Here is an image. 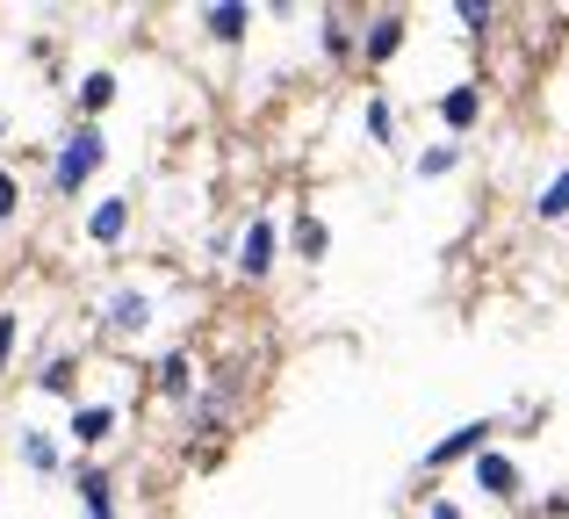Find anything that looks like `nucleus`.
Wrapping results in <instances>:
<instances>
[{
    "label": "nucleus",
    "mask_w": 569,
    "mask_h": 519,
    "mask_svg": "<svg viewBox=\"0 0 569 519\" xmlns=\"http://www.w3.org/2000/svg\"><path fill=\"white\" fill-rule=\"evenodd\" d=\"M101 167H109V130L66 123V138L43 152V188H51V202H80L87 188L101 181Z\"/></svg>",
    "instance_id": "obj_1"
},
{
    "label": "nucleus",
    "mask_w": 569,
    "mask_h": 519,
    "mask_svg": "<svg viewBox=\"0 0 569 519\" xmlns=\"http://www.w3.org/2000/svg\"><path fill=\"white\" fill-rule=\"evenodd\" d=\"M238 405H246V361H223L217 376H202V390L181 405V440H188V448L217 440L223 426L238 419Z\"/></svg>",
    "instance_id": "obj_2"
},
{
    "label": "nucleus",
    "mask_w": 569,
    "mask_h": 519,
    "mask_svg": "<svg viewBox=\"0 0 569 519\" xmlns=\"http://www.w3.org/2000/svg\"><path fill=\"white\" fill-rule=\"evenodd\" d=\"M94 332L109 339V347L152 339L159 332V289H144V281H109V289L94 296Z\"/></svg>",
    "instance_id": "obj_3"
},
{
    "label": "nucleus",
    "mask_w": 569,
    "mask_h": 519,
    "mask_svg": "<svg viewBox=\"0 0 569 519\" xmlns=\"http://www.w3.org/2000/svg\"><path fill=\"white\" fill-rule=\"evenodd\" d=\"M274 267H281V217L252 210L231 239V275L246 281V289H260V281H274Z\"/></svg>",
    "instance_id": "obj_4"
},
{
    "label": "nucleus",
    "mask_w": 569,
    "mask_h": 519,
    "mask_svg": "<svg viewBox=\"0 0 569 519\" xmlns=\"http://www.w3.org/2000/svg\"><path fill=\"white\" fill-rule=\"evenodd\" d=\"M80 376H87V353H80V347H51V339H29V390H37V397L80 405Z\"/></svg>",
    "instance_id": "obj_5"
},
{
    "label": "nucleus",
    "mask_w": 569,
    "mask_h": 519,
    "mask_svg": "<svg viewBox=\"0 0 569 519\" xmlns=\"http://www.w3.org/2000/svg\"><path fill=\"white\" fill-rule=\"evenodd\" d=\"M123 433V405H109V397H80V405H66V455H87V462H94L101 448H109V440Z\"/></svg>",
    "instance_id": "obj_6"
},
{
    "label": "nucleus",
    "mask_w": 569,
    "mask_h": 519,
    "mask_svg": "<svg viewBox=\"0 0 569 519\" xmlns=\"http://www.w3.org/2000/svg\"><path fill=\"white\" fill-rule=\"evenodd\" d=\"M353 43H361V66H368V72L397 66L403 43H411V14H403V8H368V14H353Z\"/></svg>",
    "instance_id": "obj_7"
},
{
    "label": "nucleus",
    "mask_w": 569,
    "mask_h": 519,
    "mask_svg": "<svg viewBox=\"0 0 569 519\" xmlns=\"http://www.w3.org/2000/svg\"><path fill=\"white\" fill-rule=\"evenodd\" d=\"M483 448H498V419H469V426H455L447 440H432V448L418 455V477H447V469H469Z\"/></svg>",
    "instance_id": "obj_8"
},
{
    "label": "nucleus",
    "mask_w": 569,
    "mask_h": 519,
    "mask_svg": "<svg viewBox=\"0 0 569 519\" xmlns=\"http://www.w3.org/2000/svg\"><path fill=\"white\" fill-rule=\"evenodd\" d=\"M130 231H138V202H130V196H94V202H87L80 239L94 246V253H123Z\"/></svg>",
    "instance_id": "obj_9"
},
{
    "label": "nucleus",
    "mask_w": 569,
    "mask_h": 519,
    "mask_svg": "<svg viewBox=\"0 0 569 519\" xmlns=\"http://www.w3.org/2000/svg\"><path fill=\"white\" fill-rule=\"evenodd\" d=\"M469 483H476V498H490V506H519V498H527V469H519V455H505V448L476 455Z\"/></svg>",
    "instance_id": "obj_10"
},
{
    "label": "nucleus",
    "mask_w": 569,
    "mask_h": 519,
    "mask_svg": "<svg viewBox=\"0 0 569 519\" xmlns=\"http://www.w3.org/2000/svg\"><path fill=\"white\" fill-rule=\"evenodd\" d=\"M252 22H260V8H246V0H202L194 8V37L217 43V51H238L252 37Z\"/></svg>",
    "instance_id": "obj_11"
},
{
    "label": "nucleus",
    "mask_w": 569,
    "mask_h": 519,
    "mask_svg": "<svg viewBox=\"0 0 569 519\" xmlns=\"http://www.w3.org/2000/svg\"><path fill=\"white\" fill-rule=\"evenodd\" d=\"M432 116H440V130L461 144V138H469V130L490 116V94H483V80H455V87H440V94H432Z\"/></svg>",
    "instance_id": "obj_12"
},
{
    "label": "nucleus",
    "mask_w": 569,
    "mask_h": 519,
    "mask_svg": "<svg viewBox=\"0 0 569 519\" xmlns=\"http://www.w3.org/2000/svg\"><path fill=\"white\" fill-rule=\"evenodd\" d=\"M14 462H22L37 483H58L72 469V455H66V440H58L51 426H14Z\"/></svg>",
    "instance_id": "obj_13"
},
{
    "label": "nucleus",
    "mask_w": 569,
    "mask_h": 519,
    "mask_svg": "<svg viewBox=\"0 0 569 519\" xmlns=\"http://www.w3.org/2000/svg\"><path fill=\"white\" fill-rule=\"evenodd\" d=\"M194 390H202V361H194V347H167L152 361V397H159V405H188Z\"/></svg>",
    "instance_id": "obj_14"
},
{
    "label": "nucleus",
    "mask_w": 569,
    "mask_h": 519,
    "mask_svg": "<svg viewBox=\"0 0 569 519\" xmlns=\"http://www.w3.org/2000/svg\"><path fill=\"white\" fill-rule=\"evenodd\" d=\"M66 483H72V498H80V512H123V506H116V491H123V477H116L109 462H87V455H72Z\"/></svg>",
    "instance_id": "obj_15"
},
{
    "label": "nucleus",
    "mask_w": 569,
    "mask_h": 519,
    "mask_svg": "<svg viewBox=\"0 0 569 519\" xmlns=\"http://www.w3.org/2000/svg\"><path fill=\"white\" fill-rule=\"evenodd\" d=\"M116 94H123L116 66H87L80 80H72V123H101V116L116 109Z\"/></svg>",
    "instance_id": "obj_16"
},
{
    "label": "nucleus",
    "mask_w": 569,
    "mask_h": 519,
    "mask_svg": "<svg viewBox=\"0 0 569 519\" xmlns=\"http://www.w3.org/2000/svg\"><path fill=\"white\" fill-rule=\"evenodd\" d=\"M318 58L325 66H361V43H353V8H318Z\"/></svg>",
    "instance_id": "obj_17"
},
{
    "label": "nucleus",
    "mask_w": 569,
    "mask_h": 519,
    "mask_svg": "<svg viewBox=\"0 0 569 519\" xmlns=\"http://www.w3.org/2000/svg\"><path fill=\"white\" fill-rule=\"evenodd\" d=\"M281 246H296L303 267H325V253H332V224H325L318 210H296L289 224H281Z\"/></svg>",
    "instance_id": "obj_18"
},
{
    "label": "nucleus",
    "mask_w": 569,
    "mask_h": 519,
    "mask_svg": "<svg viewBox=\"0 0 569 519\" xmlns=\"http://www.w3.org/2000/svg\"><path fill=\"white\" fill-rule=\"evenodd\" d=\"M533 224H569V167H556L533 196Z\"/></svg>",
    "instance_id": "obj_19"
},
{
    "label": "nucleus",
    "mask_w": 569,
    "mask_h": 519,
    "mask_svg": "<svg viewBox=\"0 0 569 519\" xmlns=\"http://www.w3.org/2000/svg\"><path fill=\"white\" fill-rule=\"evenodd\" d=\"M22 347H29V325H22V310H14V303H0V382L14 376Z\"/></svg>",
    "instance_id": "obj_20"
},
{
    "label": "nucleus",
    "mask_w": 569,
    "mask_h": 519,
    "mask_svg": "<svg viewBox=\"0 0 569 519\" xmlns=\"http://www.w3.org/2000/svg\"><path fill=\"white\" fill-rule=\"evenodd\" d=\"M361 130H368V144H382V152H389V144H397V101H389V94H368L361 101Z\"/></svg>",
    "instance_id": "obj_21"
},
{
    "label": "nucleus",
    "mask_w": 569,
    "mask_h": 519,
    "mask_svg": "<svg viewBox=\"0 0 569 519\" xmlns=\"http://www.w3.org/2000/svg\"><path fill=\"white\" fill-rule=\"evenodd\" d=\"M455 167H461V144H455V138H432L426 152L411 159V173H418V181H447Z\"/></svg>",
    "instance_id": "obj_22"
},
{
    "label": "nucleus",
    "mask_w": 569,
    "mask_h": 519,
    "mask_svg": "<svg viewBox=\"0 0 569 519\" xmlns=\"http://www.w3.org/2000/svg\"><path fill=\"white\" fill-rule=\"evenodd\" d=\"M22 210H29V188H22V173H14L8 159H0V231H8Z\"/></svg>",
    "instance_id": "obj_23"
},
{
    "label": "nucleus",
    "mask_w": 569,
    "mask_h": 519,
    "mask_svg": "<svg viewBox=\"0 0 569 519\" xmlns=\"http://www.w3.org/2000/svg\"><path fill=\"white\" fill-rule=\"evenodd\" d=\"M455 22L469 29V43H490V29H498V8H490V0H461Z\"/></svg>",
    "instance_id": "obj_24"
},
{
    "label": "nucleus",
    "mask_w": 569,
    "mask_h": 519,
    "mask_svg": "<svg viewBox=\"0 0 569 519\" xmlns=\"http://www.w3.org/2000/svg\"><path fill=\"white\" fill-rule=\"evenodd\" d=\"M22 51H29V58H37V66H43V72H58V43H51V37H29V43H22Z\"/></svg>",
    "instance_id": "obj_25"
},
{
    "label": "nucleus",
    "mask_w": 569,
    "mask_h": 519,
    "mask_svg": "<svg viewBox=\"0 0 569 519\" xmlns=\"http://www.w3.org/2000/svg\"><path fill=\"white\" fill-rule=\"evenodd\" d=\"M426 519H469V512H461V498H440V491H432L426 498Z\"/></svg>",
    "instance_id": "obj_26"
},
{
    "label": "nucleus",
    "mask_w": 569,
    "mask_h": 519,
    "mask_svg": "<svg viewBox=\"0 0 569 519\" xmlns=\"http://www.w3.org/2000/svg\"><path fill=\"white\" fill-rule=\"evenodd\" d=\"M541 519H569V491H548L541 498Z\"/></svg>",
    "instance_id": "obj_27"
},
{
    "label": "nucleus",
    "mask_w": 569,
    "mask_h": 519,
    "mask_svg": "<svg viewBox=\"0 0 569 519\" xmlns=\"http://www.w3.org/2000/svg\"><path fill=\"white\" fill-rule=\"evenodd\" d=\"M80 519H123V512H80Z\"/></svg>",
    "instance_id": "obj_28"
},
{
    "label": "nucleus",
    "mask_w": 569,
    "mask_h": 519,
    "mask_svg": "<svg viewBox=\"0 0 569 519\" xmlns=\"http://www.w3.org/2000/svg\"><path fill=\"white\" fill-rule=\"evenodd\" d=\"M0 138H8V116H0Z\"/></svg>",
    "instance_id": "obj_29"
},
{
    "label": "nucleus",
    "mask_w": 569,
    "mask_h": 519,
    "mask_svg": "<svg viewBox=\"0 0 569 519\" xmlns=\"http://www.w3.org/2000/svg\"><path fill=\"white\" fill-rule=\"evenodd\" d=\"M0 239H8V231H0Z\"/></svg>",
    "instance_id": "obj_30"
}]
</instances>
